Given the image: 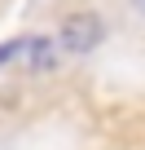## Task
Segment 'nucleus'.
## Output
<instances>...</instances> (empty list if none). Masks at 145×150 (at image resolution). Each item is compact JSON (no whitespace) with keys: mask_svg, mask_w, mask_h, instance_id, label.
<instances>
[{"mask_svg":"<svg viewBox=\"0 0 145 150\" xmlns=\"http://www.w3.org/2000/svg\"><path fill=\"white\" fill-rule=\"evenodd\" d=\"M57 40H62L66 53H92V49L106 40V27H101L97 13H70V18L62 22Z\"/></svg>","mask_w":145,"mask_h":150,"instance_id":"nucleus-1","label":"nucleus"},{"mask_svg":"<svg viewBox=\"0 0 145 150\" xmlns=\"http://www.w3.org/2000/svg\"><path fill=\"white\" fill-rule=\"evenodd\" d=\"M57 62V44L48 35H31V49H27V66L31 71H48Z\"/></svg>","mask_w":145,"mask_h":150,"instance_id":"nucleus-2","label":"nucleus"},{"mask_svg":"<svg viewBox=\"0 0 145 150\" xmlns=\"http://www.w3.org/2000/svg\"><path fill=\"white\" fill-rule=\"evenodd\" d=\"M27 49H31V35H27V40H9V44H0V66L13 62V57H22V62H27Z\"/></svg>","mask_w":145,"mask_h":150,"instance_id":"nucleus-3","label":"nucleus"}]
</instances>
